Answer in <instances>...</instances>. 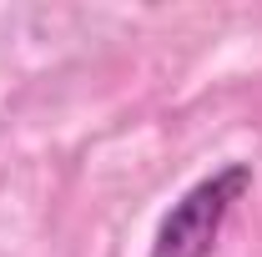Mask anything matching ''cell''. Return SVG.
Here are the masks:
<instances>
[{
    "label": "cell",
    "mask_w": 262,
    "mask_h": 257,
    "mask_svg": "<svg viewBox=\"0 0 262 257\" xmlns=\"http://www.w3.org/2000/svg\"><path fill=\"white\" fill-rule=\"evenodd\" d=\"M247 187H252V166L247 161H232L222 172L202 177L192 192L162 217L157 242H151V257H212L217 232L227 222V212L247 197Z\"/></svg>",
    "instance_id": "obj_1"
}]
</instances>
